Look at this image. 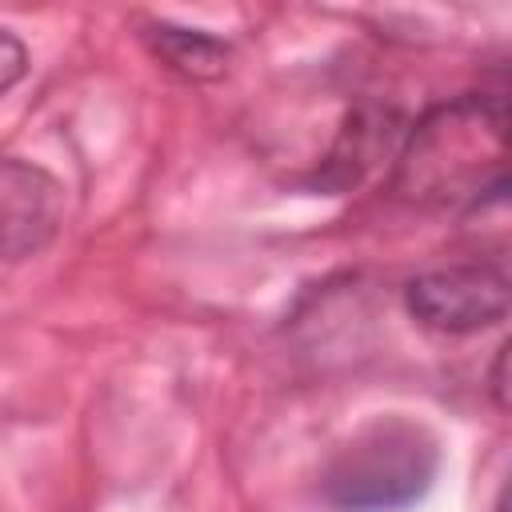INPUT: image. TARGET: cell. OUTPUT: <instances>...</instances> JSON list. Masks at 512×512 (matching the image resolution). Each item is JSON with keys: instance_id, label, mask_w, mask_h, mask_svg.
<instances>
[{"instance_id": "cell-8", "label": "cell", "mask_w": 512, "mask_h": 512, "mask_svg": "<svg viewBox=\"0 0 512 512\" xmlns=\"http://www.w3.org/2000/svg\"><path fill=\"white\" fill-rule=\"evenodd\" d=\"M496 512H504V500H500V508H496Z\"/></svg>"}, {"instance_id": "cell-5", "label": "cell", "mask_w": 512, "mask_h": 512, "mask_svg": "<svg viewBox=\"0 0 512 512\" xmlns=\"http://www.w3.org/2000/svg\"><path fill=\"white\" fill-rule=\"evenodd\" d=\"M148 44L156 52V60H164L172 72L188 76V80H216L228 68V48L204 32H188V28H172V24H156L148 32Z\"/></svg>"}, {"instance_id": "cell-3", "label": "cell", "mask_w": 512, "mask_h": 512, "mask_svg": "<svg viewBox=\"0 0 512 512\" xmlns=\"http://www.w3.org/2000/svg\"><path fill=\"white\" fill-rule=\"evenodd\" d=\"M408 312L436 332H476L508 312V280L488 264H452L408 284Z\"/></svg>"}, {"instance_id": "cell-4", "label": "cell", "mask_w": 512, "mask_h": 512, "mask_svg": "<svg viewBox=\"0 0 512 512\" xmlns=\"http://www.w3.org/2000/svg\"><path fill=\"white\" fill-rule=\"evenodd\" d=\"M64 224V188L36 164L0 156V256L44 252Z\"/></svg>"}, {"instance_id": "cell-7", "label": "cell", "mask_w": 512, "mask_h": 512, "mask_svg": "<svg viewBox=\"0 0 512 512\" xmlns=\"http://www.w3.org/2000/svg\"><path fill=\"white\" fill-rule=\"evenodd\" d=\"M504 364H508V344L500 348V356H496V372H492V392H496V404H500V408L508 404V396H504Z\"/></svg>"}, {"instance_id": "cell-2", "label": "cell", "mask_w": 512, "mask_h": 512, "mask_svg": "<svg viewBox=\"0 0 512 512\" xmlns=\"http://www.w3.org/2000/svg\"><path fill=\"white\" fill-rule=\"evenodd\" d=\"M440 468L436 436L408 416H376L352 432L320 472V492L340 512H392L428 492Z\"/></svg>"}, {"instance_id": "cell-6", "label": "cell", "mask_w": 512, "mask_h": 512, "mask_svg": "<svg viewBox=\"0 0 512 512\" xmlns=\"http://www.w3.org/2000/svg\"><path fill=\"white\" fill-rule=\"evenodd\" d=\"M24 68H28V52H24V44H20L12 32L0 28V92H8V88L24 76Z\"/></svg>"}, {"instance_id": "cell-1", "label": "cell", "mask_w": 512, "mask_h": 512, "mask_svg": "<svg viewBox=\"0 0 512 512\" xmlns=\"http://www.w3.org/2000/svg\"><path fill=\"white\" fill-rule=\"evenodd\" d=\"M508 104L500 96H464L428 112L396 168V192L412 204H480L504 192L508 176Z\"/></svg>"}]
</instances>
